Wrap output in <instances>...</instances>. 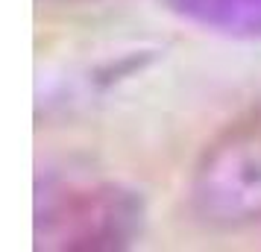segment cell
<instances>
[{"label": "cell", "instance_id": "cell-1", "mask_svg": "<svg viewBox=\"0 0 261 252\" xmlns=\"http://www.w3.org/2000/svg\"><path fill=\"white\" fill-rule=\"evenodd\" d=\"M138 226V200L112 185H59L38 193V246L112 249L129 243Z\"/></svg>", "mask_w": 261, "mask_h": 252}, {"label": "cell", "instance_id": "cell-2", "mask_svg": "<svg viewBox=\"0 0 261 252\" xmlns=\"http://www.w3.org/2000/svg\"><path fill=\"white\" fill-rule=\"evenodd\" d=\"M191 193L197 211L212 223H261V120L229 129L205 150Z\"/></svg>", "mask_w": 261, "mask_h": 252}, {"label": "cell", "instance_id": "cell-3", "mask_svg": "<svg viewBox=\"0 0 261 252\" xmlns=\"http://www.w3.org/2000/svg\"><path fill=\"white\" fill-rule=\"evenodd\" d=\"M185 21L235 38H261V0H167Z\"/></svg>", "mask_w": 261, "mask_h": 252}]
</instances>
